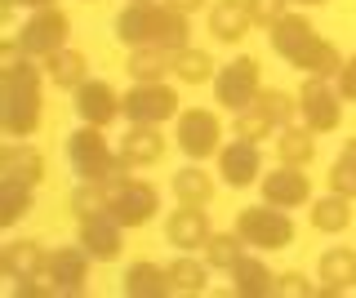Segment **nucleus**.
Listing matches in <instances>:
<instances>
[{
    "mask_svg": "<svg viewBox=\"0 0 356 298\" xmlns=\"http://www.w3.org/2000/svg\"><path fill=\"white\" fill-rule=\"evenodd\" d=\"M116 40L129 49L138 45H165V49H187L192 45V27L187 14H178L165 0H147V5H125L116 18Z\"/></svg>",
    "mask_w": 356,
    "mask_h": 298,
    "instance_id": "f257e3e1",
    "label": "nucleus"
},
{
    "mask_svg": "<svg viewBox=\"0 0 356 298\" xmlns=\"http://www.w3.org/2000/svg\"><path fill=\"white\" fill-rule=\"evenodd\" d=\"M67 165L76 169V179L103 183L107 192H116L120 183L134 179L129 165L120 160V151L107 147V129L85 125V120H81V129H72V134H67Z\"/></svg>",
    "mask_w": 356,
    "mask_h": 298,
    "instance_id": "f03ea898",
    "label": "nucleus"
},
{
    "mask_svg": "<svg viewBox=\"0 0 356 298\" xmlns=\"http://www.w3.org/2000/svg\"><path fill=\"white\" fill-rule=\"evenodd\" d=\"M44 112V98H40V67L27 63L14 76H0V125H5L9 138H27L36 134Z\"/></svg>",
    "mask_w": 356,
    "mask_h": 298,
    "instance_id": "7ed1b4c3",
    "label": "nucleus"
},
{
    "mask_svg": "<svg viewBox=\"0 0 356 298\" xmlns=\"http://www.w3.org/2000/svg\"><path fill=\"white\" fill-rule=\"evenodd\" d=\"M236 231L245 236L250 249H263V254L294 245V218H289V209L267 205V201L241 209V214H236Z\"/></svg>",
    "mask_w": 356,
    "mask_h": 298,
    "instance_id": "20e7f679",
    "label": "nucleus"
},
{
    "mask_svg": "<svg viewBox=\"0 0 356 298\" xmlns=\"http://www.w3.org/2000/svg\"><path fill=\"white\" fill-rule=\"evenodd\" d=\"M67 14L58 5H49V9H31V18L22 23L14 36H18V45L31 53L36 63H44V58H54L58 49H67Z\"/></svg>",
    "mask_w": 356,
    "mask_h": 298,
    "instance_id": "39448f33",
    "label": "nucleus"
},
{
    "mask_svg": "<svg viewBox=\"0 0 356 298\" xmlns=\"http://www.w3.org/2000/svg\"><path fill=\"white\" fill-rule=\"evenodd\" d=\"M298 116H303V125L316 129V134L339 129L343 125V94H339V85H330L325 76H307L303 90H298Z\"/></svg>",
    "mask_w": 356,
    "mask_h": 298,
    "instance_id": "423d86ee",
    "label": "nucleus"
},
{
    "mask_svg": "<svg viewBox=\"0 0 356 298\" xmlns=\"http://www.w3.org/2000/svg\"><path fill=\"white\" fill-rule=\"evenodd\" d=\"M259 90H263V67H259V58H245V53L232 58L227 67H218V76H214V98L227 112L250 107L259 98Z\"/></svg>",
    "mask_w": 356,
    "mask_h": 298,
    "instance_id": "0eeeda50",
    "label": "nucleus"
},
{
    "mask_svg": "<svg viewBox=\"0 0 356 298\" xmlns=\"http://www.w3.org/2000/svg\"><path fill=\"white\" fill-rule=\"evenodd\" d=\"M120 107H125L129 125H165V120H178V94L165 81H134L129 94H120Z\"/></svg>",
    "mask_w": 356,
    "mask_h": 298,
    "instance_id": "6e6552de",
    "label": "nucleus"
},
{
    "mask_svg": "<svg viewBox=\"0 0 356 298\" xmlns=\"http://www.w3.org/2000/svg\"><path fill=\"white\" fill-rule=\"evenodd\" d=\"M174 138H178V151H183L187 160H209L222 147V125L205 107H187V112H178Z\"/></svg>",
    "mask_w": 356,
    "mask_h": 298,
    "instance_id": "1a4fd4ad",
    "label": "nucleus"
},
{
    "mask_svg": "<svg viewBox=\"0 0 356 298\" xmlns=\"http://www.w3.org/2000/svg\"><path fill=\"white\" fill-rule=\"evenodd\" d=\"M107 214L116 218L120 227H147L156 214H161V192L147 183V179H129V183H120L116 192H111V201H107Z\"/></svg>",
    "mask_w": 356,
    "mask_h": 298,
    "instance_id": "9d476101",
    "label": "nucleus"
},
{
    "mask_svg": "<svg viewBox=\"0 0 356 298\" xmlns=\"http://www.w3.org/2000/svg\"><path fill=\"white\" fill-rule=\"evenodd\" d=\"M89 263H94V254H89L81 240L76 245H58L49 249V263H44V276H49L54 294H85L89 285Z\"/></svg>",
    "mask_w": 356,
    "mask_h": 298,
    "instance_id": "9b49d317",
    "label": "nucleus"
},
{
    "mask_svg": "<svg viewBox=\"0 0 356 298\" xmlns=\"http://www.w3.org/2000/svg\"><path fill=\"white\" fill-rule=\"evenodd\" d=\"M218 174L227 187H250L263 179V151L259 142L250 138H236V142H222L218 147Z\"/></svg>",
    "mask_w": 356,
    "mask_h": 298,
    "instance_id": "f8f14e48",
    "label": "nucleus"
},
{
    "mask_svg": "<svg viewBox=\"0 0 356 298\" xmlns=\"http://www.w3.org/2000/svg\"><path fill=\"white\" fill-rule=\"evenodd\" d=\"M352 290H356V249H343V245L325 249L316 263V294L339 298V294H352Z\"/></svg>",
    "mask_w": 356,
    "mask_h": 298,
    "instance_id": "ddd939ff",
    "label": "nucleus"
},
{
    "mask_svg": "<svg viewBox=\"0 0 356 298\" xmlns=\"http://www.w3.org/2000/svg\"><path fill=\"white\" fill-rule=\"evenodd\" d=\"M76 112H81V120L85 125H98V129H107L116 116H125V107H120V94L111 90L107 81H89L76 90Z\"/></svg>",
    "mask_w": 356,
    "mask_h": 298,
    "instance_id": "4468645a",
    "label": "nucleus"
},
{
    "mask_svg": "<svg viewBox=\"0 0 356 298\" xmlns=\"http://www.w3.org/2000/svg\"><path fill=\"white\" fill-rule=\"evenodd\" d=\"M259 187H263V201L281 205V209H298V205L312 201V183H307V174L298 169V165H281L276 174H263Z\"/></svg>",
    "mask_w": 356,
    "mask_h": 298,
    "instance_id": "2eb2a0df",
    "label": "nucleus"
},
{
    "mask_svg": "<svg viewBox=\"0 0 356 298\" xmlns=\"http://www.w3.org/2000/svg\"><path fill=\"white\" fill-rule=\"evenodd\" d=\"M76 240L94 254V263H116L120 249H125V227L111 214H94V218H81V236Z\"/></svg>",
    "mask_w": 356,
    "mask_h": 298,
    "instance_id": "dca6fc26",
    "label": "nucleus"
},
{
    "mask_svg": "<svg viewBox=\"0 0 356 298\" xmlns=\"http://www.w3.org/2000/svg\"><path fill=\"white\" fill-rule=\"evenodd\" d=\"M165 240H170L178 254L205 249V240H209V218H205V209L178 205L174 214H170V223H165Z\"/></svg>",
    "mask_w": 356,
    "mask_h": 298,
    "instance_id": "f3484780",
    "label": "nucleus"
},
{
    "mask_svg": "<svg viewBox=\"0 0 356 298\" xmlns=\"http://www.w3.org/2000/svg\"><path fill=\"white\" fill-rule=\"evenodd\" d=\"M44 179V156L27 142H5L0 147V183H18V187H36Z\"/></svg>",
    "mask_w": 356,
    "mask_h": 298,
    "instance_id": "a211bd4d",
    "label": "nucleus"
},
{
    "mask_svg": "<svg viewBox=\"0 0 356 298\" xmlns=\"http://www.w3.org/2000/svg\"><path fill=\"white\" fill-rule=\"evenodd\" d=\"M116 151H120V160H125L129 169H147V165H156V160L165 156V134H161V125H129Z\"/></svg>",
    "mask_w": 356,
    "mask_h": 298,
    "instance_id": "6ab92c4d",
    "label": "nucleus"
},
{
    "mask_svg": "<svg viewBox=\"0 0 356 298\" xmlns=\"http://www.w3.org/2000/svg\"><path fill=\"white\" fill-rule=\"evenodd\" d=\"M44 263H49V249H44L40 240H31V236L9 240V245L0 249V272H5L9 281H22V276H44Z\"/></svg>",
    "mask_w": 356,
    "mask_h": 298,
    "instance_id": "aec40b11",
    "label": "nucleus"
},
{
    "mask_svg": "<svg viewBox=\"0 0 356 298\" xmlns=\"http://www.w3.org/2000/svg\"><path fill=\"white\" fill-rule=\"evenodd\" d=\"M312 36H316V27H312V18H303V14H281L267 27V40H272V49L281 53L285 63H294V53L303 49Z\"/></svg>",
    "mask_w": 356,
    "mask_h": 298,
    "instance_id": "412c9836",
    "label": "nucleus"
},
{
    "mask_svg": "<svg viewBox=\"0 0 356 298\" xmlns=\"http://www.w3.org/2000/svg\"><path fill=\"white\" fill-rule=\"evenodd\" d=\"M294 72H303V76H325V81H334L343 67V53L334 40H321V36H312L303 49L294 53V63H289Z\"/></svg>",
    "mask_w": 356,
    "mask_h": 298,
    "instance_id": "4be33fe9",
    "label": "nucleus"
},
{
    "mask_svg": "<svg viewBox=\"0 0 356 298\" xmlns=\"http://www.w3.org/2000/svg\"><path fill=\"white\" fill-rule=\"evenodd\" d=\"M227 276H232V294H236V298H267V294H276V276L267 272L263 258H250V254H245Z\"/></svg>",
    "mask_w": 356,
    "mask_h": 298,
    "instance_id": "5701e85b",
    "label": "nucleus"
},
{
    "mask_svg": "<svg viewBox=\"0 0 356 298\" xmlns=\"http://www.w3.org/2000/svg\"><path fill=\"white\" fill-rule=\"evenodd\" d=\"M44 81L58 85V90H72V94H76V90L89 81V58H85L81 49L67 45V49L54 53V58H44Z\"/></svg>",
    "mask_w": 356,
    "mask_h": 298,
    "instance_id": "b1692460",
    "label": "nucleus"
},
{
    "mask_svg": "<svg viewBox=\"0 0 356 298\" xmlns=\"http://www.w3.org/2000/svg\"><path fill=\"white\" fill-rule=\"evenodd\" d=\"M276 160L307 169V165L316 160V129H307V125H285V129H276Z\"/></svg>",
    "mask_w": 356,
    "mask_h": 298,
    "instance_id": "393cba45",
    "label": "nucleus"
},
{
    "mask_svg": "<svg viewBox=\"0 0 356 298\" xmlns=\"http://www.w3.org/2000/svg\"><path fill=\"white\" fill-rule=\"evenodd\" d=\"M125 72L134 76V81H143V85L165 81V76H174V49H165V45H138V49H129Z\"/></svg>",
    "mask_w": 356,
    "mask_h": 298,
    "instance_id": "a878e982",
    "label": "nucleus"
},
{
    "mask_svg": "<svg viewBox=\"0 0 356 298\" xmlns=\"http://www.w3.org/2000/svg\"><path fill=\"white\" fill-rule=\"evenodd\" d=\"M170 187H174V201H178V205H196V209H205L209 201H214V174L200 169V160H192L187 169H178Z\"/></svg>",
    "mask_w": 356,
    "mask_h": 298,
    "instance_id": "bb28decb",
    "label": "nucleus"
},
{
    "mask_svg": "<svg viewBox=\"0 0 356 298\" xmlns=\"http://www.w3.org/2000/svg\"><path fill=\"white\" fill-rule=\"evenodd\" d=\"M250 27L254 23H250L245 0H218V5L209 9V31H214V40H222V45H236Z\"/></svg>",
    "mask_w": 356,
    "mask_h": 298,
    "instance_id": "cd10ccee",
    "label": "nucleus"
},
{
    "mask_svg": "<svg viewBox=\"0 0 356 298\" xmlns=\"http://www.w3.org/2000/svg\"><path fill=\"white\" fill-rule=\"evenodd\" d=\"M165 272H170V290L183 294V298L205 294V285H209V263L205 258H192V254H178Z\"/></svg>",
    "mask_w": 356,
    "mask_h": 298,
    "instance_id": "c85d7f7f",
    "label": "nucleus"
},
{
    "mask_svg": "<svg viewBox=\"0 0 356 298\" xmlns=\"http://www.w3.org/2000/svg\"><path fill=\"white\" fill-rule=\"evenodd\" d=\"M125 294L129 298H165V294H174L170 290V272H165L161 263H129Z\"/></svg>",
    "mask_w": 356,
    "mask_h": 298,
    "instance_id": "c756f323",
    "label": "nucleus"
},
{
    "mask_svg": "<svg viewBox=\"0 0 356 298\" xmlns=\"http://www.w3.org/2000/svg\"><path fill=\"white\" fill-rule=\"evenodd\" d=\"M312 227L321 231V236H339V231L352 227V196H321L316 205H312Z\"/></svg>",
    "mask_w": 356,
    "mask_h": 298,
    "instance_id": "7c9ffc66",
    "label": "nucleus"
},
{
    "mask_svg": "<svg viewBox=\"0 0 356 298\" xmlns=\"http://www.w3.org/2000/svg\"><path fill=\"white\" fill-rule=\"evenodd\" d=\"M245 254H250V245H245V236H241L236 227H232V231H209V240H205L209 272H232Z\"/></svg>",
    "mask_w": 356,
    "mask_h": 298,
    "instance_id": "2f4dec72",
    "label": "nucleus"
},
{
    "mask_svg": "<svg viewBox=\"0 0 356 298\" xmlns=\"http://www.w3.org/2000/svg\"><path fill=\"white\" fill-rule=\"evenodd\" d=\"M174 76L183 85H205V81H214V58H209L205 49L187 45V49L174 53Z\"/></svg>",
    "mask_w": 356,
    "mask_h": 298,
    "instance_id": "473e14b6",
    "label": "nucleus"
},
{
    "mask_svg": "<svg viewBox=\"0 0 356 298\" xmlns=\"http://www.w3.org/2000/svg\"><path fill=\"white\" fill-rule=\"evenodd\" d=\"M107 201H111V192H107L103 183L81 179V187L67 196V209H72L76 218H94V214H107Z\"/></svg>",
    "mask_w": 356,
    "mask_h": 298,
    "instance_id": "72a5a7b5",
    "label": "nucleus"
},
{
    "mask_svg": "<svg viewBox=\"0 0 356 298\" xmlns=\"http://www.w3.org/2000/svg\"><path fill=\"white\" fill-rule=\"evenodd\" d=\"M254 103H259L263 112L276 120V129H285V125H294V120H298V94H285V90H272V85H263Z\"/></svg>",
    "mask_w": 356,
    "mask_h": 298,
    "instance_id": "f704fd0d",
    "label": "nucleus"
},
{
    "mask_svg": "<svg viewBox=\"0 0 356 298\" xmlns=\"http://www.w3.org/2000/svg\"><path fill=\"white\" fill-rule=\"evenodd\" d=\"M236 120H232V129H236V138H250V142H263V138H272L276 134V120L263 112L259 103H250V107H241V112H232Z\"/></svg>",
    "mask_w": 356,
    "mask_h": 298,
    "instance_id": "c9c22d12",
    "label": "nucleus"
},
{
    "mask_svg": "<svg viewBox=\"0 0 356 298\" xmlns=\"http://www.w3.org/2000/svg\"><path fill=\"white\" fill-rule=\"evenodd\" d=\"M31 192L36 187H18V183H0V227H18L31 209Z\"/></svg>",
    "mask_w": 356,
    "mask_h": 298,
    "instance_id": "e433bc0d",
    "label": "nucleus"
},
{
    "mask_svg": "<svg viewBox=\"0 0 356 298\" xmlns=\"http://www.w3.org/2000/svg\"><path fill=\"white\" fill-rule=\"evenodd\" d=\"M330 192H339V196H352L356 201V160H348V156H339L330 165Z\"/></svg>",
    "mask_w": 356,
    "mask_h": 298,
    "instance_id": "4c0bfd02",
    "label": "nucleus"
},
{
    "mask_svg": "<svg viewBox=\"0 0 356 298\" xmlns=\"http://www.w3.org/2000/svg\"><path fill=\"white\" fill-rule=\"evenodd\" d=\"M289 0H245V9H250V23L254 27H272L281 14H289Z\"/></svg>",
    "mask_w": 356,
    "mask_h": 298,
    "instance_id": "58836bf2",
    "label": "nucleus"
},
{
    "mask_svg": "<svg viewBox=\"0 0 356 298\" xmlns=\"http://www.w3.org/2000/svg\"><path fill=\"white\" fill-rule=\"evenodd\" d=\"M276 294H281V298H312L316 285H312L303 272H281V276H276Z\"/></svg>",
    "mask_w": 356,
    "mask_h": 298,
    "instance_id": "ea45409f",
    "label": "nucleus"
},
{
    "mask_svg": "<svg viewBox=\"0 0 356 298\" xmlns=\"http://www.w3.org/2000/svg\"><path fill=\"white\" fill-rule=\"evenodd\" d=\"M14 294L18 298H49L54 285H49V276H22V281L14 285Z\"/></svg>",
    "mask_w": 356,
    "mask_h": 298,
    "instance_id": "a19ab883",
    "label": "nucleus"
},
{
    "mask_svg": "<svg viewBox=\"0 0 356 298\" xmlns=\"http://www.w3.org/2000/svg\"><path fill=\"white\" fill-rule=\"evenodd\" d=\"M339 94H343V103H356V53L352 58H343V67H339Z\"/></svg>",
    "mask_w": 356,
    "mask_h": 298,
    "instance_id": "79ce46f5",
    "label": "nucleus"
},
{
    "mask_svg": "<svg viewBox=\"0 0 356 298\" xmlns=\"http://www.w3.org/2000/svg\"><path fill=\"white\" fill-rule=\"evenodd\" d=\"M165 5H174L178 14H187V18H192L196 9H205V0H165Z\"/></svg>",
    "mask_w": 356,
    "mask_h": 298,
    "instance_id": "37998d69",
    "label": "nucleus"
},
{
    "mask_svg": "<svg viewBox=\"0 0 356 298\" xmlns=\"http://www.w3.org/2000/svg\"><path fill=\"white\" fill-rule=\"evenodd\" d=\"M22 9H49V5H58V0H18Z\"/></svg>",
    "mask_w": 356,
    "mask_h": 298,
    "instance_id": "c03bdc74",
    "label": "nucleus"
},
{
    "mask_svg": "<svg viewBox=\"0 0 356 298\" xmlns=\"http://www.w3.org/2000/svg\"><path fill=\"white\" fill-rule=\"evenodd\" d=\"M294 5H330V0H294Z\"/></svg>",
    "mask_w": 356,
    "mask_h": 298,
    "instance_id": "a18cd8bd",
    "label": "nucleus"
},
{
    "mask_svg": "<svg viewBox=\"0 0 356 298\" xmlns=\"http://www.w3.org/2000/svg\"><path fill=\"white\" fill-rule=\"evenodd\" d=\"M129 5H147V0H129Z\"/></svg>",
    "mask_w": 356,
    "mask_h": 298,
    "instance_id": "49530a36",
    "label": "nucleus"
}]
</instances>
